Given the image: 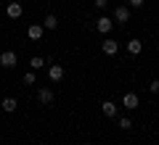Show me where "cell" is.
I'll return each mask as SVG.
<instances>
[{
    "label": "cell",
    "mask_w": 159,
    "mask_h": 145,
    "mask_svg": "<svg viewBox=\"0 0 159 145\" xmlns=\"http://www.w3.org/2000/svg\"><path fill=\"white\" fill-rule=\"evenodd\" d=\"M101 113H103V116H106V119L117 116V106H114L111 100H103V103H101Z\"/></svg>",
    "instance_id": "obj_10"
},
{
    "label": "cell",
    "mask_w": 159,
    "mask_h": 145,
    "mask_svg": "<svg viewBox=\"0 0 159 145\" xmlns=\"http://www.w3.org/2000/svg\"><path fill=\"white\" fill-rule=\"evenodd\" d=\"M122 106L133 111V108H138V106H141V100H138V95H135V92H127L125 98H122Z\"/></svg>",
    "instance_id": "obj_9"
},
{
    "label": "cell",
    "mask_w": 159,
    "mask_h": 145,
    "mask_svg": "<svg viewBox=\"0 0 159 145\" xmlns=\"http://www.w3.org/2000/svg\"><path fill=\"white\" fill-rule=\"evenodd\" d=\"M101 50L106 53V56H114V53L119 50V42H117V40H111V37H109V40H103V45H101Z\"/></svg>",
    "instance_id": "obj_7"
},
{
    "label": "cell",
    "mask_w": 159,
    "mask_h": 145,
    "mask_svg": "<svg viewBox=\"0 0 159 145\" xmlns=\"http://www.w3.org/2000/svg\"><path fill=\"white\" fill-rule=\"evenodd\" d=\"M29 66H32L34 71H40V69L45 66V61H43V58H40V56H32V58H29Z\"/></svg>",
    "instance_id": "obj_14"
},
{
    "label": "cell",
    "mask_w": 159,
    "mask_h": 145,
    "mask_svg": "<svg viewBox=\"0 0 159 145\" xmlns=\"http://www.w3.org/2000/svg\"><path fill=\"white\" fill-rule=\"evenodd\" d=\"M151 92L159 95V79H154V82H151Z\"/></svg>",
    "instance_id": "obj_18"
},
{
    "label": "cell",
    "mask_w": 159,
    "mask_h": 145,
    "mask_svg": "<svg viewBox=\"0 0 159 145\" xmlns=\"http://www.w3.org/2000/svg\"><path fill=\"white\" fill-rule=\"evenodd\" d=\"M43 34H45V27H43V24H32V27L27 29V37L29 40H40Z\"/></svg>",
    "instance_id": "obj_8"
},
{
    "label": "cell",
    "mask_w": 159,
    "mask_h": 145,
    "mask_svg": "<svg viewBox=\"0 0 159 145\" xmlns=\"http://www.w3.org/2000/svg\"><path fill=\"white\" fill-rule=\"evenodd\" d=\"M37 98H40V103H43V106H51V103L56 100V95H53L51 87H40V90H37Z\"/></svg>",
    "instance_id": "obj_2"
},
{
    "label": "cell",
    "mask_w": 159,
    "mask_h": 145,
    "mask_svg": "<svg viewBox=\"0 0 159 145\" xmlns=\"http://www.w3.org/2000/svg\"><path fill=\"white\" fill-rule=\"evenodd\" d=\"M93 6H96V8H101V11H103V8L109 6V0H93Z\"/></svg>",
    "instance_id": "obj_17"
},
{
    "label": "cell",
    "mask_w": 159,
    "mask_h": 145,
    "mask_svg": "<svg viewBox=\"0 0 159 145\" xmlns=\"http://www.w3.org/2000/svg\"><path fill=\"white\" fill-rule=\"evenodd\" d=\"M111 27H114V21H111V19H106V16H101V19L96 21V29H98L101 34H109V32H111Z\"/></svg>",
    "instance_id": "obj_6"
},
{
    "label": "cell",
    "mask_w": 159,
    "mask_h": 145,
    "mask_svg": "<svg viewBox=\"0 0 159 145\" xmlns=\"http://www.w3.org/2000/svg\"><path fill=\"white\" fill-rule=\"evenodd\" d=\"M21 13H24L21 3H8V8H6V16L8 19H21Z\"/></svg>",
    "instance_id": "obj_5"
},
{
    "label": "cell",
    "mask_w": 159,
    "mask_h": 145,
    "mask_svg": "<svg viewBox=\"0 0 159 145\" xmlns=\"http://www.w3.org/2000/svg\"><path fill=\"white\" fill-rule=\"evenodd\" d=\"M43 27H45V29H58V19L53 16V13H48V16L43 19Z\"/></svg>",
    "instance_id": "obj_13"
},
{
    "label": "cell",
    "mask_w": 159,
    "mask_h": 145,
    "mask_svg": "<svg viewBox=\"0 0 159 145\" xmlns=\"http://www.w3.org/2000/svg\"><path fill=\"white\" fill-rule=\"evenodd\" d=\"M141 50H143V42H141V40H130V42H127V53H130V56H138Z\"/></svg>",
    "instance_id": "obj_12"
},
{
    "label": "cell",
    "mask_w": 159,
    "mask_h": 145,
    "mask_svg": "<svg viewBox=\"0 0 159 145\" xmlns=\"http://www.w3.org/2000/svg\"><path fill=\"white\" fill-rule=\"evenodd\" d=\"M0 108H3L6 113H13V111L19 108V103H16V98H6V100L0 103Z\"/></svg>",
    "instance_id": "obj_11"
},
{
    "label": "cell",
    "mask_w": 159,
    "mask_h": 145,
    "mask_svg": "<svg viewBox=\"0 0 159 145\" xmlns=\"http://www.w3.org/2000/svg\"><path fill=\"white\" fill-rule=\"evenodd\" d=\"M48 77H51V82H61L64 79V66L61 63H53V66L48 69Z\"/></svg>",
    "instance_id": "obj_4"
},
{
    "label": "cell",
    "mask_w": 159,
    "mask_h": 145,
    "mask_svg": "<svg viewBox=\"0 0 159 145\" xmlns=\"http://www.w3.org/2000/svg\"><path fill=\"white\" fill-rule=\"evenodd\" d=\"M34 82H37V77H34V71L24 74V84H34Z\"/></svg>",
    "instance_id": "obj_15"
},
{
    "label": "cell",
    "mask_w": 159,
    "mask_h": 145,
    "mask_svg": "<svg viewBox=\"0 0 159 145\" xmlns=\"http://www.w3.org/2000/svg\"><path fill=\"white\" fill-rule=\"evenodd\" d=\"M127 3H130L133 8H141V6H143V0H127Z\"/></svg>",
    "instance_id": "obj_19"
},
{
    "label": "cell",
    "mask_w": 159,
    "mask_h": 145,
    "mask_svg": "<svg viewBox=\"0 0 159 145\" xmlns=\"http://www.w3.org/2000/svg\"><path fill=\"white\" fill-rule=\"evenodd\" d=\"M114 21L127 24V21H130V8H127V6H117V8H114Z\"/></svg>",
    "instance_id": "obj_3"
},
{
    "label": "cell",
    "mask_w": 159,
    "mask_h": 145,
    "mask_svg": "<svg viewBox=\"0 0 159 145\" xmlns=\"http://www.w3.org/2000/svg\"><path fill=\"white\" fill-rule=\"evenodd\" d=\"M119 127H122V129H133V122H130V119H119Z\"/></svg>",
    "instance_id": "obj_16"
},
{
    "label": "cell",
    "mask_w": 159,
    "mask_h": 145,
    "mask_svg": "<svg viewBox=\"0 0 159 145\" xmlns=\"http://www.w3.org/2000/svg\"><path fill=\"white\" fill-rule=\"evenodd\" d=\"M16 61H19V58H16L13 50H3V53H0V66H3V69H13Z\"/></svg>",
    "instance_id": "obj_1"
}]
</instances>
